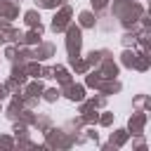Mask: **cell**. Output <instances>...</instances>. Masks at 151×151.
I'll list each match as a JSON object with an SVG mask.
<instances>
[]
</instances>
